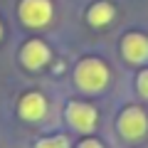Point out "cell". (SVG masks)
<instances>
[{
  "instance_id": "6da1fadb",
  "label": "cell",
  "mask_w": 148,
  "mask_h": 148,
  "mask_svg": "<svg viewBox=\"0 0 148 148\" xmlns=\"http://www.w3.org/2000/svg\"><path fill=\"white\" fill-rule=\"evenodd\" d=\"M74 82L82 91L86 94H99L106 84H109V67H106L101 59H82L74 69Z\"/></svg>"
},
{
  "instance_id": "7a4b0ae2",
  "label": "cell",
  "mask_w": 148,
  "mask_h": 148,
  "mask_svg": "<svg viewBox=\"0 0 148 148\" xmlns=\"http://www.w3.org/2000/svg\"><path fill=\"white\" fill-rule=\"evenodd\" d=\"M20 20L27 27H45L52 20V3L49 0H22Z\"/></svg>"
},
{
  "instance_id": "3957f363",
  "label": "cell",
  "mask_w": 148,
  "mask_h": 148,
  "mask_svg": "<svg viewBox=\"0 0 148 148\" xmlns=\"http://www.w3.org/2000/svg\"><path fill=\"white\" fill-rule=\"evenodd\" d=\"M119 131H121V136L128 138V141H138V138H143L146 131H148L146 114H143L141 109H136V106L126 109L121 116H119Z\"/></svg>"
},
{
  "instance_id": "277c9868",
  "label": "cell",
  "mask_w": 148,
  "mask_h": 148,
  "mask_svg": "<svg viewBox=\"0 0 148 148\" xmlns=\"http://www.w3.org/2000/svg\"><path fill=\"white\" fill-rule=\"evenodd\" d=\"M67 121L72 128H77L82 133H89L96 126V109L84 104V101H69L67 104Z\"/></svg>"
},
{
  "instance_id": "5b68a950",
  "label": "cell",
  "mask_w": 148,
  "mask_h": 148,
  "mask_svg": "<svg viewBox=\"0 0 148 148\" xmlns=\"http://www.w3.org/2000/svg\"><path fill=\"white\" fill-rule=\"evenodd\" d=\"M121 52L128 62L138 64V62H146L148 59V37L146 35H138V32H131V35L123 37L121 42Z\"/></svg>"
},
{
  "instance_id": "8992f818",
  "label": "cell",
  "mask_w": 148,
  "mask_h": 148,
  "mask_svg": "<svg viewBox=\"0 0 148 148\" xmlns=\"http://www.w3.org/2000/svg\"><path fill=\"white\" fill-rule=\"evenodd\" d=\"M22 64L27 69H40L49 62V47L40 40H30V42L22 47V54H20Z\"/></svg>"
},
{
  "instance_id": "52a82bcc",
  "label": "cell",
  "mask_w": 148,
  "mask_h": 148,
  "mask_svg": "<svg viewBox=\"0 0 148 148\" xmlns=\"http://www.w3.org/2000/svg\"><path fill=\"white\" fill-rule=\"evenodd\" d=\"M17 111H20V116L25 119V121H40V119L47 114V101H45L42 94L30 91V94H25V96L20 99Z\"/></svg>"
},
{
  "instance_id": "ba28073f",
  "label": "cell",
  "mask_w": 148,
  "mask_h": 148,
  "mask_svg": "<svg viewBox=\"0 0 148 148\" xmlns=\"http://www.w3.org/2000/svg\"><path fill=\"white\" fill-rule=\"evenodd\" d=\"M86 17H89V22L94 27H104L109 25L111 20H114V5L111 3H94V5L89 8V12H86Z\"/></svg>"
},
{
  "instance_id": "9c48e42d",
  "label": "cell",
  "mask_w": 148,
  "mask_h": 148,
  "mask_svg": "<svg viewBox=\"0 0 148 148\" xmlns=\"http://www.w3.org/2000/svg\"><path fill=\"white\" fill-rule=\"evenodd\" d=\"M35 148H69V141H67V136H52V138L37 141Z\"/></svg>"
},
{
  "instance_id": "30bf717a",
  "label": "cell",
  "mask_w": 148,
  "mask_h": 148,
  "mask_svg": "<svg viewBox=\"0 0 148 148\" xmlns=\"http://www.w3.org/2000/svg\"><path fill=\"white\" fill-rule=\"evenodd\" d=\"M136 86H138V94H141L143 99H148V69H143V72L138 74Z\"/></svg>"
},
{
  "instance_id": "8fae6325",
  "label": "cell",
  "mask_w": 148,
  "mask_h": 148,
  "mask_svg": "<svg viewBox=\"0 0 148 148\" xmlns=\"http://www.w3.org/2000/svg\"><path fill=\"white\" fill-rule=\"evenodd\" d=\"M77 148H104V146H101L99 141H94V138H86V141H82Z\"/></svg>"
},
{
  "instance_id": "7c38bea8",
  "label": "cell",
  "mask_w": 148,
  "mask_h": 148,
  "mask_svg": "<svg viewBox=\"0 0 148 148\" xmlns=\"http://www.w3.org/2000/svg\"><path fill=\"white\" fill-rule=\"evenodd\" d=\"M0 35H3V27H0Z\"/></svg>"
}]
</instances>
